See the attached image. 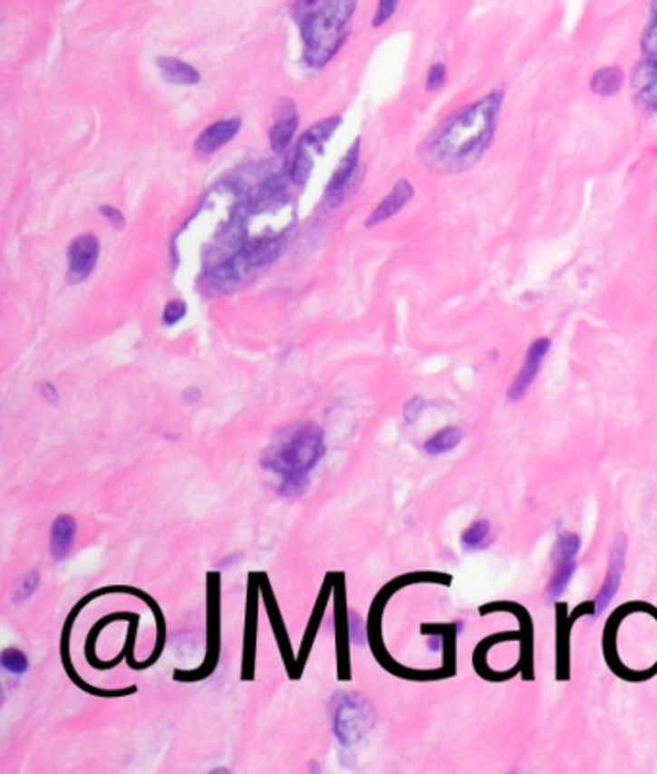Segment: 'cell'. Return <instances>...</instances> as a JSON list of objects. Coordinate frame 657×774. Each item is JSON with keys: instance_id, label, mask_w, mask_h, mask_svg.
Listing matches in <instances>:
<instances>
[{"instance_id": "obj_4", "label": "cell", "mask_w": 657, "mask_h": 774, "mask_svg": "<svg viewBox=\"0 0 657 774\" xmlns=\"http://www.w3.org/2000/svg\"><path fill=\"white\" fill-rule=\"evenodd\" d=\"M372 705L361 693H342L332 705L333 736L342 746H355L374 728Z\"/></svg>"}, {"instance_id": "obj_5", "label": "cell", "mask_w": 657, "mask_h": 774, "mask_svg": "<svg viewBox=\"0 0 657 774\" xmlns=\"http://www.w3.org/2000/svg\"><path fill=\"white\" fill-rule=\"evenodd\" d=\"M101 240L95 234H82L75 238L68 248V282L82 284L85 282L99 263Z\"/></svg>"}, {"instance_id": "obj_19", "label": "cell", "mask_w": 657, "mask_h": 774, "mask_svg": "<svg viewBox=\"0 0 657 774\" xmlns=\"http://www.w3.org/2000/svg\"><path fill=\"white\" fill-rule=\"evenodd\" d=\"M575 570H576L575 563H565V564L556 566L552 578H549L547 589H546V593L549 599H559L565 591H567L573 575H575Z\"/></svg>"}, {"instance_id": "obj_6", "label": "cell", "mask_w": 657, "mask_h": 774, "mask_svg": "<svg viewBox=\"0 0 657 774\" xmlns=\"http://www.w3.org/2000/svg\"><path fill=\"white\" fill-rule=\"evenodd\" d=\"M549 350H552V340L546 338V337L534 340L528 346L525 361H523V367H521V371L517 373V377L513 378V383L509 387V392H507L509 402H521L527 397V392L530 390V387L534 385V381H536L538 375H540V369L544 366Z\"/></svg>"}, {"instance_id": "obj_32", "label": "cell", "mask_w": 657, "mask_h": 774, "mask_svg": "<svg viewBox=\"0 0 657 774\" xmlns=\"http://www.w3.org/2000/svg\"><path fill=\"white\" fill-rule=\"evenodd\" d=\"M183 398L189 400V402H197L198 398H201V392L195 390V388H191V390H188L186 394H183Z\"/></svg>"}, {"instance_id": "obj_3", "label": "cell", "mask_w": 657, "mask_h": 774, "mask_svg": "<svg viewBox=\"0 0 657 774\" xmlns=\"http://www.w3.org/2000/svg\"><path fill=\"white\" fill-rule=\"evenodd\" d=\"M357 0H324L297 25L303 39V60L309 68H324L349 37Z\"/></svg>"}, {"instance_id": "obj_26", "label": "cell", "mask_w": 657, "mask_h": 774, "mask_svg": "<svg viewBox=\"0 0 657 774\" xmlns=\"http://www.w3.org/2000/svg\"><path fill=\"white\" fill-rule=\"evenodd\" d=\"M347 630H349V642L361 647L364 643V628H362V620L359 614H355L353 611L347 612Z\"/></svg>"}, {"instance_id": "obj_10", "label": "cell", "mask_w": 657, "mask_h": 774, "mask_svg": "<svg viewBox=\"0 0 657 774\" xmlns=\"http://www.w3.org/2000/svg\"><path fill=\"white\" fill-rule=\"evenodd\" d=\"M326 142L320 140L318 135L311 130H307V133H303V138L297 143L295 155L292 161V169H289V178L295 186H304L307 184V180L311 178L313 166H314V157L318 153H323Z\"/></svg>"}, {"instance_id": "obj_31", "label": "cell", "mask_w": 657, "mask_h": 774, "mask_svg": "<svg viewBox=\"0 0 657 774\" xmlns=\"http://www.w3.org/2000/svg\"><path fill=\"white\" fill-rule=\"evenodd\" d=\"M428 649L432 652H440L446 649V635L444 633H432L428 637Z\"/></svg>"}, {"instance_id": "obj_12", "label": "cell", "mask_w": 657, "mask_h": 774, "mask_svg": "<svg viewBox=\"0 0 657 774\" xmlns=\"http://www.w3.org/2000/svg\"><path fill=\"white\" fill-rule=\"evenodd\" d=\"M359 151H361V140H355V143L347 149L343 159L338 162V166H335V171L328 181L326 197L335 205L342 203L345 190L349 188L351 181H353V176L359 169Z\"/></svg>"}, {"instance_id": "obj_14", "label": "cell", "mask_w": 657, "mask_h": 774, "mask_svg": "<svg viewBox=\"0 0 657 774\" xmlns=\"http://www.w3.org/2000/svg\"><path fill=\"white\" fill-rule=\"evenodd\" d=\"M157 68L164 82L176 83V85H197L201 82V73L189 63H183L179 58L174 56H159L157 58Z\"/></svg>"}, {"instance_id": "obj_9", "label": "cell", "mask_w": 657, "mask_h": 774, "mask_svg": "<svg viewBox=\"0 0 657 774\" xmlns=\"http://www.w3.org/2000/svg\"><path fill=\"white\" fill-rule=\"evenodd\" d=\"M412 197H415V186H412L407 178H400L393 184L391 191L371 212L364 226L366 229H376V226H380L382 222L393 219L397 212L403 211L409 205Z\"/></svg>"}, {"instance_id": "obj_29", "label": "cell", "mask_w": 657, "mask_h": 774, "mask_svg": "<svg viewBox=\"0 0 657 774\" xmlns=\"http://www.w3.org/2000/svg\"><path fill=\"white\" fill-rule=\"evenodd\" d=\"M39 394H41V398L47 400L49 404H53V406L58 404V392H56L53 383H39Z\"/></svg>"}, {"instance_id": "obj_11", "label": "cell", "mask_w": 657, "mask_h": 774, "mask_svg": "<svg viewBox=\"0 0 657 774\" xmlns=\"http://www.w3.org/2000/svg\"><path fill=\"white\" fill-rule=\"evenodd\" d=\"M299 128V114L295 109V103L292 101H282L278 106V118L276 122L272 124L270 132H268V142H270V149L272 153H284V151L292 145L294 135Z\"/></svg>"}, {"instance_id": "obj_17", "label": "cell", "mask_w": 657, "mask_h": 774, "mask_svg": "<svg viewBox=\"0 0 657 774\" xmlns=\"http://www.w3.org/2000/svg\"><path fill=\"white\" fill-rule=\"evenodd\" d=\"M492 539V524L488 520L472 522L461 535V546L467 553L482 551L484 546Z\"/></svg>"}, {"instance_id": "obj_8", "label": "cell", "mask_w": 657, "mask_h": 774, "mask_svg": "<svg viewBox=\"0 0 657 774\" xmlns=\"http://www.w3.org/2000/svg\"><path fill=\"white\" fill-rule=\"evenodd\" d=\"M241 118L234 116V118H226V120H218V122H212L208 128H205L201 133H198V138L195 140V153L198 157H210L220 151L224 145L230 143L236 135L241 130Z\"/></svg>"}, {"instance_id": "obj_22", "label": "cell", "mask_w": 657, "mask_h": 774, "mask_svg": "<svg viewBox=\"0 0 657 774\" xmlns=\"http://www.w3.org/2000/svg\"><path fill=\"white\" fill-rule=\"evenodd\" d=\"M39 582H41V578H39V572L37 570L27 572L24 575V578L20 580V583L16 585V591H14V601H16V603L27 601L37 591Z\"/></svg>"}, {"instance_id": "obj_2", "label": "cell", "mask_w": 657, "mask_h": 774, "mask_svg": "<svg viewBox=\"0 0 657 774\" xmlns=\"http://www.w3.org/2000/svg\"><path fill=\"white\" fill-rule=\"evenodd\" d=\"M324 454V431L316 423H297L274 436L261 465L280 479L278 493L282 496H299L307 489L311 474Z\"/></svg>"}, {"instance_id": "obj_24", "label": "cell", "mask_w": 657, "mask_h": 774, "mask_svg": "<svg viewBox=\"0 0 657 774\" xmlns=\"http://www.w3.org/2000/svg\"><path fill=\"white\" fill-rule=\"evenodd\" d=\"M448 80V68L444 63H434L430 68H428L426 73V91L428 93H436L441 87L446 85Z\"/></svg>"}, {"instance_id": "obj_13", "label": "cell", "mask_w": 657, "mask_h": 774, "mask_svg": "<svg viewBox=\"0 0 657 774\" xmlns=\"http://www.w3.org/2000/svg\"><path fill=\"white\" fill-rule=\"evenodd\" d=\"M75 534H78V522H75L68 514L58 515L51 527V543H49L51 556L56 560V563H63V560L68 558L73 546Z\"/></svg>"}, {"instance_id": "obj_25", "label": "cell", "mask_w": 657, "mask_h": 774, "mask_svg": "<svg viewBox=\"0 0 657 774\" xmlns=\"http://www.w3.org/2000/svg\"><path fill=\"white\" fill-rule=\"evenodd\" d=\"M188 315V306H186V301H181V299H172V301H168L166 303V308H164V311H162V323L166 325V327H172V325H176V323H179L183 317Z\"/></svg>"}, {"instance_id": "obj_21", "label": "cell", "mask_w": 657, "mask_h": 774, "mask_svg": "<svg viewBox=\"0 0 657 774\" xmlns=\"http://www.w3.org/2000/svg\"><path fill=\"white\" fill-rule=\"evenodd\" d=\"M0 664H3V669L8 674L14 676H22L29 671V659L24 651L8 647L3 651V655H0Z\"/></svg>"}, {"instance_id": "obj_27", "label": "cell", "mask_w": 657, "mask_h": 774, "mask_svg": "<svg viewBox=\"0 0 657 774\" xmlns=\"http://www.w3.org/2000/svg\"><path fill=\"white\" fill-rule=\"evenodd\" d=\"M99 212L101 215L109 220V224L112 226L114 230H121L126 226V217H124V212H121L120 209H116L114 205H101L99 207Z\"/></svg>"}, {"instance_id": "obj_7", "label": "cell", "mask_w": 657, "mask_h": 774, "mask_svg": "<svg viewBox=\"0 0 657 774\" xmlns=\"http://www.w3.org/2000/svg\"><path fill=\"white\" fill-rule=\"evenodd\" d=\"M624 563H626V537L619 535L614 541V544H611L609 566H607L605 580L602 583L598 597H595V601H594V612L595 614H602L609 606V603L614 601V597L617 595L623 572H624Z\"/></svg>"}, {"instance_id": "obj_28", "label": "cell", "mask_w": 657, "mask_h": 774, "mask_svg": "<svg viewBox=\"0 0 657 774\" xmlns=\"http://www.w3.org/2000/svg\"><path fill=\"white\" fill-rule=\"evenodd\" d=\"M324 0H294L292 3V18L299 24L307 14H311L316 6L323 5Z\"/></svg>"}, {"instance_id": "obj_23", "label": "cell", "mask_w": 657, "mask_h": 774, "mask_svg": "<svg viewBox=\"0 0 657 774\" xmlns=\"http://www.w3.org/2000/svg\"><path fill=\"white\" fill-rule=\"evenodd\" d=\"M400 3L401 0H378L374 16H372V27L378 29L382 25H386L395 16L397 8H400Z\"/></svg>"}, {"instance_id": "obj_1", "label": "cell", "mask_w": 657, "mask_h": 774, "mask_svg": "<svg viewBox=\"0 0 657 774\" xmlns=\"http://www.w3.org/2000/svg\"><path fill=\"white\" fill-rule=\"evenodd\" d=\"M501 109L503 91L496 89L449 116L422 149L428 169L438 174L470 171L490 149Z\"/></svg>"}, {"instance_id": "obj_16", "label": "cell", "mask_w": 657, "mask_h": 774, "mask_svg": "<svg viewBox=\"0 0 657 774\" xmlns=\"http://www.w3.org/2000/svg\"><path fill=\"white\" fill-rule=\"evenodd\" d=\"M461 440H463V431L459 427H444L428 438L422 445V448L428 456H444V454L459 446Z\"/></svg>"}, {"instance_id": "obj_30", "label": "cell", "mask_w": 657, "mask_h": 774, "mask_svg": "<svg viewBox=\"0 0 657 774\" xmlns=\"http://www.w3.org/2000/svg\"><path fill=\"white\" fill-rule=\"evenodd\" d=\"M422 407H424L422 398H412V400L405 406V417H407V421H409V423L415 421V419L419 417V414H420V409H422Z\"/></svg>"}, {"instance_id": "obj_18", "label": "cell", "mask_w": 657, "mask_h": 774, "mask_svg": "<svg viewBox=\"0 0 657 774\" xmlns=\"http://www.w3.org/2000/svg\"><path fill=\"white\" fill-rule=\"evenodd\" d=\"M578 553H580V537L576 534H561L554 546L552 563L554 566H559L565 563H575Z\"/></svg>"}, {"instance_id": "obj_20", "label": "cell", "mask_w": 657, "mask_h": 774, "mask_svg": "<svg viewBox=\"0 0 657 774\" xmlns=\"http://www.w3.org/2000/svg\"><path fill=\"white\" fill-rule=\"evenodd\" d=\"M644 68L648 75L646 78H638L640 80L638 99L646 106V109L657 111V68H650V66H644Z\"/></svg>"}, {"instance_id": "obj_15", "label": "cell", "mask_w": 657, "mask_h": 774, "mask_svg": "<svg viewBox=\"0 0 657 774\" xmlns=\"http://www.w3.org/2000/svg\"><path fill=\"white\" fill-rule=\"evenodd\" d=\"M626 75L619 66H604L595 70L590 78V89L598 97H614L624 85Z\"/></svg>"}]
</instances>
